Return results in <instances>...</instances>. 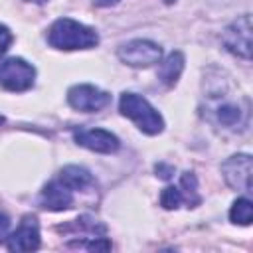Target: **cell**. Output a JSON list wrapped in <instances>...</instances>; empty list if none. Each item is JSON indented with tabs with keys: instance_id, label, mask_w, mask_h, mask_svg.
<instances>
[{
	"instance_id": "7402d4cb",
	"label": "cell",
	"mask_w": 253,
	"mask_h": 253,
	"mask_svg": "<svg viewBox=\"0 0 253 253\" xmlns=\"http://www.w3.org/2000/svg\"><path fill=\"white\" fill-rule=\"evenodd\" d=\"M119 0H93V4L95 6H113V4H117Z\"/></svg>"
},
{
	"instance_id": "cb8c5ba5",
	"label": "cell",
	"mask_w": 253,
	"mask_h": 253,
	"mask_svg": "<svg viewBox=\"0 0 253 253\" xmlns=\"http://www.w3.org/2000/svg\"><path fill=\"white\" fill-rule=\"evenodd\" d=\"M2 123H4V117H0V125H2Z\"/></svg>"
},
{
	"instance_id": "8992f818",
	"label": "cell",
	"mask_w": 253,
	"mask_h": 253,
	"mask_svg": "<svg viewBox=\"0 0 253 253\" xmlns=\"http://www.w3.org/2000/svg\"><path fill=\"white\" fill-rule=\"evenodd\" d=\"M67 103L75 109V111H83V113H97L103 111L105 107L111 105V95L107 91H101L95 85H73L67 91Z\"/></svg>"
},
{
	"instance_id": "d6986e66",
	"label": "cell",
	"mask_w": 253,
	"mask_h": 253,
	"mask_svg": "<svg viewBox=\"0 0 253 253\" xmlns=\"http://www.w3.org/2000/svg\"><path fill=\"white\" fill-rule=\"evenodd\" d=\"M10 43H12V32L6 26L0 24V57L6 53V49L10 47Z\"/></svg>"
},
{
	"instance_id": "5b68a950",
	"label": "cell",
	"mask_w": 253,
	"mask_h": 253,
	"mask_svg": "<svg viewBox=\"0 0 253 253\" xmlns=\"http://www.w3.org/2000/svg\"><path fill=\"white\" fill-rule=\"evenodd\" d=\"M223 47L243 59H251V16L243 14L231 22L221 34Z\"/></svg>"
},
{
	"instance_id": "8fae6325",
	"label": "cell",
	"mask_w": 253,
	"mask_h": 253,
	"mask_svg": "<svg viewBox=\"0 0 253 253\" xmlns=\"http://www.w3.org/2000/svg\"><path fill=\"white\" fill-rule=\"evenodd\" d=\"M55 229L61 233H73V235H81V237H101L107 233V225L97 221L91 215H79L77 219L57 225Z\"/></svg>"
},
{
	"instance_id": "6da1fadb",
	"label": "cell",
	"mask_w": 253,
	"mask_h": 253,
	"mask_svg": "<svg viewBox=\"0 0 253 253\" xmlns=\"http://www.w3.org/2000/svg\"><path fill=\"white\" fill-rule=\"evenodd\" d=\"M47 43L55 49H89L99 43V36L93 28L79 24L71 18L55 20L47 30Z\"/></svg>"
},
{
	"instance_id": "ba28073f",
	"label": "cell",
	"mask_w": 253,
	"mask_h": 253,
	"mask_svg": "<svg viewBox=\"0 0 253 253\" xmlns=\"http://www.w3.org/2000/svg\"><path fill=\"white\" fill-rule=\"evenodd\" d=\"M73 138L79 146L89 148L93 152H101V154L117 152L121 146V140L111 130H105V128L79 126V128H73Z\"/></svg>"
},
{
	"instance_id": "52a82bcc",
	"label": "cell",
	"mask_w": 253,
	"mask_h": 253,
	"mask_svg": "<svg viewBox=\"0 0 253 253\" xmlns=\"http://www.w3.org/2000/svg\"><path fill=\"white\" fill-rule=\"evenodd\" d=\"M251 156L249 154H233L221 164V174L225 184L237 192H251Z\"/></svg>"
},
{
	"instance_id": "9c48e42d",
	"label": "cell",
	"mask_w": 253,
	"mask_h": 253,
	"mask_svg": "<svg viewBox=\"0 0 253 253\" xmlns=\"http://www.w3.org/2000/svg\"><path fill=\"white\" fill-rule=\"evenodd\" d=\"M40 243V223L34 215H24L16 231L6 237V247L10 251H36Z\"/></svg>"
},
{
	"instance_id": "2e32d148",
	"label": "cell",
	"mask_w": 253,
	"mask_h": 253,
	"mask_svg": "<svg viewBox=\"0 0 253 253\" xmlns=\"http://www.w3.org/2000/svg\"><path fill=\"white\" fill-rule=\"evenodd\" d=\"M180 190H182V196H184V202L188 204V208H196L202 198L198 196V180L192 172H184L182 178H180Z\"/></svg>"
},
{
	"instance_id": "277c9868",
	"label": "cell",
	"mask_w": 253,
	"mask_h": 253,
	"mask_svg": "<svg viewBox=\"0 0 253 253\" xmlns=\"http://www.w3.org/2000/svg\"><path fill=\"white\" fill-rule=\"evenodd\" d=\"M117 55L130 67H150L160 61L162 47L150 40H130L117 49Z\"/></svg>"
},
{
	"instance_id": "ffe728a7",
	"label": "cell",
	"mask_w": 253,
	"mask_h": 253,
	"mask_svg": "<svg viewBox=\"0 0 253 253\" xmlns=\"http://www.w3.org/2000/svg\"><path fill=\"white\" fill-rule=\"evenodd\" d=\"M154 170H156V174L162 178V180H170L172 178V174H174V168L172 166H168V164H156L154 166Z\"/></svg>"
},
{
	"instance_id": "ac0fdd59",
	"label": "cell",
	"mask_w": 253,
	"mask_h": 253,
	"mask_svg": "<svg viewBox=\"0 0 253 253\" xmlns=\"http://www.w3.org/2000/svg\"><path fill=\"white\" fill-rule=\"evenodd\" d=\"M180 204H184V196H182V190L178 186H168L162 190L160 194V206L164 210H176Z\"/></svg>"
},
{
	"instance_id": "603a6c76",
	"label": "cell",
	"mask_w": 253,
	"mask_h": 253,
	"mask_svg": "<svg viewBox=\"0 0 253 253\" xmlns=\"http://www.w3.org/2000/svg\"><path fill=\"white\" fill-rule=\"evenodd\" d=\"M26 2H34V4H45L47 0H26Z\"/></svg>"
},
{
	"instance_id": "9a60e30c",
	"label": "cell",
	"mask_w": 253,
	"mask_h": 253,
	"mask_svg": "<svg viewBox=\"0 0 253 253\" xmlns=\"http://www.w3.org/2000/svg\"><path fill=\"white\" fill-rule=\"evenodd\" d=\"M229 219L239 225H249L253 219V204L247 198H237L229 210Z\"/></svg>"
},
{
	"instance_id": "4fadbf2b",
	"label": "cell",
	"mask_w": 253,
	"mask_h": 253,
	"mask_svg": "<svg viewBox=\"0 0 253 253\" xmlns=\"http://www.w3.org/2000/svg\"><path fill=\"white\" fill-rule=\"evenodd\" d=\"M184 53L182 51H170L166 55V59L160 63V69H158V79L166 85V87H174L184 71Z\"/></svg>"
},
{
	"instance_id": "30bf717a",
	"label": "cell",
	"mask_w": 253,
	"mask_h": 253,
	"mask_svg": "<svg viewBox=\"0 0 253 253\" xmlns=\"http://www.w3.org/2000/svg\"><path fill=\"white\" fill-rule=\"evenodd\" d=\"M40 204L49 211H63L73 206V190L67 188L59 178L47 182L42 190Z\"/></svg>"
},
{
	"instance_id": "3957f363",
	"label": "cell",
	"mask_w": 253,
	"mask_h": 253,
	"mask_svg": "<svg viewBox=\"0 0 253 253\" xmlns=\"http://www.w3.org/2000/svg\"><path fill=\"white\" fill-rule=\"evenodd\" d=\"M36 69L22 57H10L0 63V87L6 91L22 93L34 85Z\"/></svg>"
},
{
	"instance_id": "e0dca14e",
	"label": "cell",
	"mask_w": 253,
	"mask_h": 253,
	"mask_svg": "<svg viewBox=\"0 0 253 253\" xmlns=\"http://www.w3.org/2000/svg\"><path fill=\"white\" fill-rule=\"evenodd\" d=\"M67 247L69 249H87V251H109L111 241L105 239V235H101V237H83V239L67 241Z\"/></svg>"
},
{
	"instance_id": "7c38bea8",
	"label": "cell",
	"mask_w": 253,
	"mask_h": 253,
	"mask_svg": "<svg viewBox=\"0 0 253 253\" xmlns=\"http://www.w3.org/2000/svg\"><path fill=\"white\" fill-rule=\"evenodd\" d=\"M247 117H249V107L241 109L239 103H223L215 107V119L219 125L227 126V128H237V126H245L247 125Z\"/></svg>"
},
{
	"instance_id": "7a4b0ae2",
	"label": "cell",
	"mask_w": 253,
	"mask_h": 253,
	"mask_svg": "<svg viewBox=\"0 0 253 253\" xmlns=\"http://www.w3.org/2000/svg\"><path fill=\"white\" fill-rule=\"evenodd\" d=\"M119 111L123 117L134 121V125L144 132V134H158L164 128V119L162 115L140 95L125 91L119 101Z\"/></svg>"
},
{
	"instance_id": "44dd1931",
	"label": "cell",
	"mask_w": 253,
	"mask_h": 253,
	"mask_svg": "<svg viewBox=\"0 0 253 253\" xmlns=\"http://www.w3.org/2000/svg\"><path fill=\"white\" fill-rule=\"evenodd\" d=\"M8 229H10V219H8V215L0 213V243L8 237Z\"/></svg>"
},
{
	"instance_id": "5bb4252c",
	"label": "cell",
	"mask_w": 253,
	"mask_h": 253,
	"mask_svg": "<svg viewBox=\"0 0 253 253\" xmlns=\"http://www.w3.org/2000/svg\"><path fill=\"white\" fill-rule=\"evenodd\" d=\"M57 178H59L67 188H71L73 192L85 190V188H89V186L93 184L91 172H89L87 168H83V166H77V164H69V166L61 168V172H59Z\"/></svg>"
}]
</instances>
